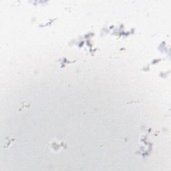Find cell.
<instances>
[{"mask_svg": "<svg viewBox=\"0 0 171 171\" xmlns=\"http://www.w3.org/2000/svg\"><path fill=\"white\" fill-rule=\"evenodd\" d=\"M14 141H15V138L13 135H9L6 137L5 144H4L5 149H9V148L11 146L12 144L14 142Z\"/></svg>", "mask_w": 171, "mask_h": 171, "instance_id": "7a4b0ae2", "label": "cell"}, {"mask_svg": "<svg viewBox=\"0 0 171 171\" xmlns=\"http://www.w3.org/2000/svg\"><path fill=\"white\" fill-rule=\"evenodd\" d=\"M65 146H66V144L63 140H55L53 141V142L51 144L52 149L55 152L63 150L65 148Z\"/></svg>", "mask_w": 171, "mask_h": 171, "instance_id": "6da1fadb", "label": "cell"}]
</instances>
